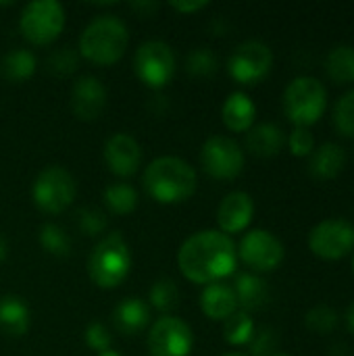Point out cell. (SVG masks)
I'll return each mask as SVG.
<instances>
[{
	"instance_id": "1",
	"label": "cell",
	"mask_w": 354,
	"mask_h": 356,
	"mask_svg": "<svg viewBox=\"0 0 354 356\" xmlns=\"http://www.w3.org/2000/svg\"><path fill=\"white\" fill-rule=\"evenodd\" d=\"M179 271L192 284H215L236 273L238 250L230 236L219 229L192 234L177 254Z\"/></svg>"
},
{
	"instance_id": "2",
	"label": "cell",
	"mask_w": 354,
	"mask_h": 356,
	"mask_svg": "<svg viewBox=\"0 0 354 356\" xmlns=\"http://www.w3.org/2000/svg\"><path fill=\"white\" fill-rule=\"evenodd\" d=\"M196 171L179 156H159L144 171L146 192L161 204H177L196 192Z\"/></svg>"
},
{
	"instance_id": "3",
	"label": "cell",
	"mask_w": 354,
	"mask_h": 356,
	"mask_svg": "<svg viewBox=\"0 0 354 356\" xmlns=\"http://www.w3.org/2000/svg\"><path fill=\"white\" fill-rule=\"evenodd\" d=\"M129 42L127 25L115 15L92 19L79 35V52L96 65L117 63Z\"/></svg>"
},
{
	"instance_id": "4",
	"label": "cell",
	"mask_w": 354,
	"mask_h": 356,
	"mask_svg": "<svg viewBox=\"0 0 354 356\" xmlns=\"http://www.w3.org/2000/svg\"><path fill=\"white\" fill-rule=\"evenodd\" d=\"M131 269V252L119 232L104 236L92 250L88 261L90 277L100 288H117Z\"/></svg>"
},
{
	"instance_id": "5",
	"label": "cell",
	"mask_w": 354,
	"mask_h": 356,
	"mask_svg": "<svg viewBox=\"0 0 354 356\" xmlns=\"http://www.w3.org/2000/svg\"><path fill=\"white\" fill-rule=\"evenodd\" d=\"M328 106V90L317 77H296L288 83L284 92V111L286 117L296 127H311L315 125Z\"/></svg>"
},
{
	"instance_id": "6",
	"label": "cell",
	"mask_w": 354,
	"mask_h": 356,
	"mask_svg": "<svg viewBox=\"0 0 354 356\" xmlns=\"http://www.w3.org/2000/svg\"><path fill=\"white\" fill-rule=\"evenodd\" d=\"M75 194H77V186L73 175L58 165H50L42 169L31 186L33 204L48 215H58L67 211L75 200Z\"/></svg>"
},
{
	"instance_id": "7",
	"label": "cell",
	"mask_w": 354,
	"mask_h": 356,
	"mask_svg": "<svg viewBox=\"0 0 354 356\" xmlns=\"http://www.w3.org/2000/svg\"><path fill=\"white\" fill-rule=\"evenodd\" d=\"M19 27L27 42L46 46L61 35L65 27V8L56 0H33L21 10Z\"/></svg>"
},
{
	"instance_id": "8",
	"label": "cell",
	"mask_w": 354,
	"mask_h": 356,
	"mask_svg": "<svg viewBox=\"0 0 354 356\" xmlns=\"http://www.w3.org/2000/svg\"><path fill=\"white\" fill-rule=\"evenodd\" d=\"M134 71L142 83L148 88H163L171 81L175 73V54L173 48L161 40L144 42L134 56Z\"/></svg>"
},
{
	"instance_id": "9",
	"label": "cell",
	"mask_w": 354,
	"mask_h": 356,
	"mask_svg": "<svg viewBox=\"0 0 354 356\" xmlns=\"http://www.w3.org/2000/svg\"><path fill=\"white\" fill-rule=\"evenodd\" d=\"M202 169L215 179H236L244 169L240 144L227 136H211L200 148Z\"/></svg>"
},
{
	"instance_id": "10",
	"label": "cell",
	"mask_w": 354,
	"mask_h": 356,
	"mask_svg": "<svg viewBox=\"0 0 354 356\" xmlns=\"http://www.w3.org/2000/svg\"><path fill=\"white\" fill-rule=\"evenodd\" d=\"M309 248L323 261H340L354 250V225L344 219H325L309 234Z\"/></svg>"
},
{
	"instance_id": "11",
	"label": "cell",
	"mask_w": 354,
	"mask_h": 356,
	"mask_svg": "<svg viewBox=\"0 0 354 356\" xmlns=\"http://www.w3.org/2000/svg\"><path fill=\"white\" fill-rule=\"evenodd\" d=\"M273 65V52L267 44L259 40L242 42L227 60V71L238 83L252 86L265 79Z\"/></svg>"
},
{
	"instance_id": "12",
	"label": "cell",
	"mask_w": 354,
	"mask_h": 356,
	"mask_svg": "<svg viewBox=\"0 0 354 356\" xmlns=\"http://www.w3.org/2000/svg\"><path fill=\"white\" fill-rule=\"evenodd\" d=\"M194 346L192 330L177 317H161L148 332L150 356H190Z\"/></svg>"
},
{
	"instance_id": "13",
	"label": "cell",
	"mask_w": 354,
	"mask_h": 356,
	"mask_svg": "<svg viewBox=\"0 0 354 356\" xmlns=\"http://www.w3.org/2000/svg\"><path fill=\"white\" fill-rule=\"evenodd\" d=\"M238 257L252 271L267 273L282 265L286 250H284V244L277 240V236H273L271 232L252 229L242 238L238 246Z\"/></svg>"
},
{
	"instance_id": "14",
	"label": "cell",
	"mask_w": 354,
	"mask_h": 356,
	"mask_svg": "<svg viewBox=\"0 0 354 356\" xmlns=\"http://www.w3.org/2000/svg\"><path fill=\"white\" fill-rule=\"evenodd\" d=\"M71 111L81 121H94L106 106V88L94 75H81L69 96Z\"/></svg>"
},
{
	"instance_id": "15",
	"label": "cell",
	"mask_w": 354,
	"mask_h": 356,
	"mask_svg": "<svg viewBox=\"0 0 354 356\" xmlns=\"http://www.w3.org/2000/svg\"><path fill=\"white\" fill-rule=\"evenodd\" d=\"M104 161L115 175L131 177L142 163V150L138 140L129 134L111 136L104 144Z\"/></svg>"
},
{
	"instance_id": "16",
	"label": "cell",
	"mask_w": 354,
	"mask_h": 356,
	"mask_svg": "<svg viewBox=\"0 0 354 356\" xmlns=\"http://www.w3.org/2000/svg\"><path fill=\"white\" fill-rule=\"evenodd\" d=\"M252 215H255V202H252L250 194L232 192L221 200V204L217 209V223L225 236L240 234L250 225Z\"/></svg>"
},
{
	"instance_id": "17",
	"label": "cell",
	"mask_w": 354,
	"mask_h": 356,
	"mask_svg": "<svg viewBox=\"0 0 354 356\" xmlns=\"http://www.w3.org/2000/svg\"><path fill=\"white\" fill-rule=\"evenodd\" d=\"M200 309L209 319L225 321L230 315H234L238 311V300H236L234 288L223 282L204 286V290L200 294Z\"/></svg>"
},
{
	"instance_id": "18",
	"label": "cell",
	"mask_w": 354,
	"mask_h": 356,
	"mask_svg": "<svg viewBox=\"0 0 354 356\" xmlns=\"http://www.w3.org/2000/svg\"><path fill=\"white\" fill-rule=\"evenodd\" d=\"M344 167H346V150L334 142H328L317 150H313L309 161V173L321 181L338 177L344 171Z\"/></svg>"
},
{
	"instance_id": "19",
	"label": "cell",
	"mask_w": 354,
	"mask_h": 356,
	"mask_svg": "<svg viewBox=\"0 0 354 356\" xmlns=\"http://www.w3.org/2000/svg\"><path fill=\"white\" fill-rule=\"evenodd\" d=\"M148 321H150L148 305L138 296L123 298L113 311V323L123 336L140 334L148 325Z\"/></svg>"
},
{
	"instance_id": "20",
	"label": "cell",
	"mask_w": 354,
	"mask_h": 356,
	"mask_svg": "<svg viewBox=\"0 0 354 356\" xmlns=\"http://www.w3.org/2000/svg\"><path fill=\"white\" fill-rule=\"evenodd\" d=\"M221 117L227 129L232 131H248L257 119V106L244 92H232L221 108Z\"/></svg>"
},
{
	"instance_id": "21",
	"label": "cell",
	"mask_w": 354,
	"mask_h": 356,
	"mask_svg": "<svg viewBox=\"0 0 354 356\" xmlns=\"http://www.w3.org/2000/svg\"><path fill=\"white\" fill-rule=\"evenodd\" d=\"M232 288H234L238 307H242L244 313L263 309L269 302V296H271L267 282L261 280L255 273H238Z\"/></svg>"
},
{
	"instance_id": "22",
	"label": "cell",
	"mask_w": 354,
	"mask_h": 356,
	"mask_svg": "<svg viewBox=\"0 0 354 356\" xmlns=\"http://www.w3.org/2000/svg\"><path fill=\"white\" fill-rule=\"evenodd\" d=\"M286 144L284 131L275 123H259L252 125L246 134V148L261 159H271L282 152Z\"/></svg>"
},
{
	"instance_id": "23",
	"label": "cell",
	"mask_w": 354,
	"mask_h": 356,
	"mask_svg": "<svg viewBox=\"0 0 354 356\" xmlns=\"http://www.w3.org/2000/svg\"><path fill=\"white\" fill-rule=\"evenodd\" d=\"M0 330L10 338H21L29 330V309L19 296L0 298Z\"/></svg>"
},
{
	"instance_id": "24",
	"label": "cell",
	"mask_w": 354,
	"mask_h": 356,
	"mask_svg": "<svg viewBox=\"0 0 354 356\" xmlns=\"http://www.w3.org/2000/svg\"><path fill=\"white\" fill-rule=\"evenodd\" d=\"M325 73L334 83H354V46L332 48L325 58Z\"/></svg>"
},
{
	"instance_id": "25",
	"label": "cell",
	"mask_w": 354,
	"mask_h": 356,
	"mask_svg": "<svg viewBox=\"0 0 354 356\" xmlns=\"http://www.w3.org/2000/svg\"><path fill=\"white\" fill-rule=\"evenodd\" d=\"M35 56L25 50V48H15L10 52H6L0 60V75L6 81H23L27 77L33 75L35 71Z\"/></svg>"
},
{
	"instance_id": "26",
	"label": "cell",
	"mask_w": 354,
	"mask_h": 356,
	"mask_svg": "<svg viewBox=\"0 0 354 356\" xmlns=\"http://www.w3.org/2000/svg\"><path fill=\"white\" fill-rule=\"evenodd\" d=\"M104 204L115 215H129L138 207V192L129 184H111L104 188Z\"/></svg>"
},
{
	"instance_id": "27",
	"label": "cell",
	"mask_w": 354,
	"mask_h": 356,
	"mask_svg": "<svg viewBox=\"0 0 354 356\" xmlns=\"http://www.w3.org/2000/svg\"><path fill=\"white\" fill-rule=\"evenodd\" d=\"M255 321L248 313L244 311H236L234 315H230L223 323V338L227 344L232 346H244L250 344L252 336H255Z\"/></svg>"
},
{
	"instance_id": "28",
	"label": "cell",
	"mask_w": 354,
	"mask_h": 356,
	"mask_svg": "<svg viewBox=\"0 0 354 356\" xmlns=\"http://www.w3.org/2000/svg\"><path fill=\"white\" fill-rule=\"evenodd\" d=\"M150 305L161 311V313H171L177 302H179V290L175 286V282L171 280H159L152 288H150Z\"/></svg>"
},
{
	"instance_id": "29",
	"label": "cell",
	"mask_w": 354,
	"mask_h": 356,
	"mask_svg": "<svg viewBox=\"0 0 354 356\" xmlns=\"http://www.w3.org/2000/svg\"><path fill=\"white\" fill-rule=\"evenodd\" d=\"M40 242L54 257H67L71 252V240L65 234V229L56 223H46L40 229Z\"/></svg>"
},
{
	"instance_id": "30",
	"label": "cell",
	"mask_w": 354,
	"mask_h": 356,
	"mask_svg": "<svg viewBox=\"0 0 354 356\" xmlns=\"http://www.w3.org/2000/svg\"><path fill=\"white\" fill-rule=\"evenodd\" d=\"M305 325H307L311 332H315V334H319V336H325V334H330V332L336 330V325H338V313H336L332 307L319 305V307H315V309H311V311L307 313Z\"/></svg>"
},
{
	"instance_id": "31",
	"label": "cell",
	"mask_w": 354,
	"mask_h": 356,
	"mask_svg": "<svg viewBox=\"0 0 354 356\" xmlns=\"http://www.w3.org/2000/svg\"><path fill=\"white\" fill-rule=\"evenodd\" d=\"M334 125L342 136L354 138V90L346 92L336 102V106H334Z\"/></svg>"
},
{
	"instance_id": "32",
	"label": "cell",
	"mask_w": 354,
	"mask_h": 356,
	"mask_svg": "<svg viewBox=\"0 0 354 356\" xmlns=\"http://www.w3.org/2000/svg\"><path fill=\"white\" fill-rule=\"evenodd\" d=\"M188 71L198 77L213 75L217 71V56L211 48H194L188 54Z\"/></svg>"
},
{
	"instance_id": "33",
	"label": "cell",
	"mask_w": 354,
	"mask_h": 356,
	"mask_svg": "<svg viewBox=\"0 0 354 356\" xmlns=\"http://www.w3.org/2000/svg\"><path fill=\"white\" fill-rule=\"evenodd\" d=\"M77 69V54L73 48H58L48 56V71L54 75H69Z\"/></svg>"
},
{
	"instance_id": "34",
	"label": "cell",
	"mask_w": 354,
	"mask_h": 356,
	"mask_svg": "<svg viewBox=\"0 0 354 356\" xmlns=\"http://www.w3.org/2000/svg\"><path fill=\"white\" fill-rule=\"evenodd\" d=\"M288 148L294 156H311L315 150V138L311 129L307 127H294V131L288 138Z\"/></svg>"
},
{
	"instance_id": "35",
	"label": "cell",
	"mask_w": 354,
	"mask_h": 356,
	"mask_svg": "<svg viewBox=\"0 0 354 356\" xmlns=\"http://www.w3.org/2000/svg\"><path fill=\"white\" fill-rule=\"evenodd\" d=\"M77 225L86 236H98L106 227V217L98 209H81L77 213Z\"/></svg>"
},
{
	"instance_id": "36",
	"label": "cell",
	"mask_w": 354,
	"mask_h": 356,
	"mask_svg": "<svg viewBox=\"0 0 354 356\" xmlns=\"http://www.w3.org/2000/svg\"><path fill=\"white\" fill-rule=\"evenodd\" d=\"M277 334L271 327H263L259 332H255L252 340H250V353L252 356H271L273 350L277 348Z\"/></svg>"
},
{
	"instance_id": "37",
	"label": "cell",
	"mask_w": 354,
	"mask_h": 356,
	"mask_svg": "<svg viewBox=\"0 0 354 356\" xmlns=\"http://www.w3.org/2000/svg\"><path fill=\"white\" fill-rule=\"evenodd\" d=\"M83 338H86V344L92 350H96L98 355L104 353V350H111V334L102 323H90Z\"/></svg>"
},
{
	"instance_id": "38",
	"label": "cell",
	"mask_w": 354,
	"mask_h": 356,
	"mask_svg": "<svg viewBox=\"0 0 354 356\" xmlns=\"http://www.w3.org/2000/svg\"><path fill=\"white\" fill-rule=\"evenodd\" d=\"M209 2H204V0H196V2H171L169 6H173L175 10H179V13H196V10H202L204 6H207Z\"/></svg>"
},
{
	"instance_id": "39",
	"label": "cell",
	"mask_w": 354,
	"mask_h": 356,
	"mask_svg": "<svg viewBox=\"0 0 354 356\" xmlns=\"http://www.w3.org/2000/svg\"><path fill=\"white\" fill-rule=\"evenodd\" d=\"M6 254H8V244H6V238L0 234V261H4Z\"/></svg>"
},
{
	"instance_id": "40",
	"label": "cell",
	"mask_w": 354,
	"mask_h": 356,
	"mask_svg": "<svg viewBox=\"0 0 354 356\" xmlns=\"http://www.w3.org/2000/svg\"><path fill=\"white\" fill-rule=\"evenodd\" d=\"M346 323H348V330L354 334V302L351 305L348 313H346Z\"/></svg>"
},
{
	"instance_id": "41",
	"label": "cell",
	"mask_w": 354,
	"mask_h": 356,
	"mask_svg": "<svg viewBox=\"0 0 354 356\" xmlns=\"http://www.w3.org/2000/svg\"><path fill=\"white\" fill-rule=\"evenodd\" d=\"M98 356H121L119 353H115V350H104V353H100Z\"/></svg>"
},
{
	"instance_id": "42",
	"label": "cell",
	"mask_w": 354,
	"mask_h": 356,
	"mask_svg": "<svg viewBox=\"0 0 354 356\" xmlns=\"http://www.w3.org/2000/svg\"><path fill=\"white\" fill-rule=\"evenodd\" d=\"M223 356H246V355H240V353H230V355H223Z\"/></svg>"
},
{
	"instance_id": "43",
	"label": "cell",
	"mask_w": 354,
	"mask_h": 356,
	"mask_svg": "<svg viewBox=\"0 0 354 356\" xmlns=\"http://www.w3.org/2000/svg\"><path fill=\"white\" fill-rule=\"evenodd\" d=\"M271 356H290V355H284V353H273Z\"/></svg>"
},
{
	"instance_id": "44",
	"label": "cell",
	"mask_w": 354,
	"mask_h": 356,
	"mask_svg": "<svg viewBox=\"0 0 354 356\" xmlns=\"http://www.w3.org/2000/svg\"><path fill=\"white\" fill-rule=\"evenodd\" d=\"M353 273H354V257H353Z\"/></svg>"
}]
</instances>
